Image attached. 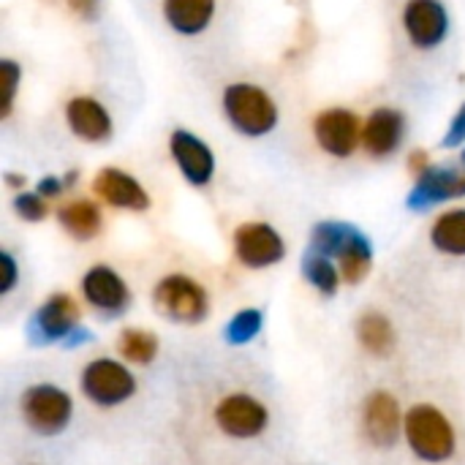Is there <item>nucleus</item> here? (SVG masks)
<instances>
[{
	"instance_id": "f257e3e1",
	"label": "nucleus",
	"mask_w": 465,
	"mask_h": 465,
	"mask_svg": "<svg viewBox=\"0 0 465 465\" xmlns=\"http://www.w3.org/2000/svg\"><path fill=\"white\" fill-rule=\"evenodd\" d=\"M403 433L411 452L425 463H444L455 455V428L436 406H414L403 417Z\"/></svg>"
},
{
	"instance_id": "f03ea898",
	"label": "nucleus",
	"mask_w": 465,
	"mask_h": 465,
	"mask_svg": "<svg viewBox=\"0 0 465 465\" xmlns=\"http://www.w3.org/2000/svg\"><path fill=\"white\" fill-rule=\"evenodd\" d=\"M223 109L232 125L245 136H264L278 125V106L259 84H229L223 90Z\"/></svg>"
},
{
	"instance_id": "7ed1b4c3",
	"label": "nucleus",
	"mask_w": 465,
	"mask_h": 465,
	"mask_svg": "<svg viewBox=\"0 0 465 465\" xmlns=\"http://www.w3.org/2000/svg\"><path fill=\"white\" fill-rule=\"evenodd\" d=\"M25 425L38 436H60L74 417V401L54 384H35L19 401Z\"/></svg>"
},
{
	"instance_id": "20e7f679",
	"label": "nucleus",
	"mask_w": 465,
	"mask_h": 465,
	"mask_svg": "<svg viewBox=\"0 0 465 465\" xmlns=\"http://www.w3.org/2000/svg\"><path fill=\"white\" fill-rule=\"evenodd\" d=\"M158 313L177 324H199L210 313V297L202 283L188 275H166L153 292Z\"/></svg>"
},
{
	"instance_id": "39448f33",
	"label": "nucleus",
	"mask_w": 465,
	"mask_h": 465,
	"mask_svg": "<svg viewBox=\"0 0 465 465\" xmlns=\"http://www.w3.org/2000/svg\"><path fill=\"white\" fill-rule=\"evenodd\" d=\"M79 387H82V395L101 409L123 406L125 401H131L136 395L134 373L123 362L106 360V357H98L84 365V371L79 376Z\"/></svg>"
},
{
	"instance_id": "423d86ee",
	"label": "nucleus",
	"mask_w": 465,
	"mask_h": 465,
	"mask_svg": "<svg viewBox=\"0 0 465 465\" xmlns=\"http://www.w3.org/2000/svg\"><path fill=\"white\" fill-rule=\"evenodd\" d=\"M79 327V305L68 294H52L27 322V341L33 346L63 343Z\"/></svg>"
},
{
	"instance_id": "0eeeda50",
	"label": "nucleus",
	"mask_w": 465,
	"mask_h": 465,
	"mask_svg": "<svg viewBox=\"0 0 465 465\" xmlns=\"http://www.w3.org/2000/svg\"><path fill=\"white\" fill-rule=\"evenodd\" d=\"M218 428L232 439H256L270 425V411L262 401L245 392L226 395L215 409Z\"/></svg>"
},
{
	"instance_id": "6e6552de",
	"label": "nucleus",
	"mask_w": 465,
	"mask_h": 465,
	"mask_svg": "<svg viewBox=\"0 0 465 465\" xmlns=\"http://www.w3.org/2000/svg\"><path fill=\"white\" fill-rule=\"evenodd\" d=\"M234 256L251 270H264L283 262L286 242L270 223H242L234 232Z\"/></svg>"
},
{
	"instance_id": "1a4fd4ad",
	"label": "nucleus",
	"mask_w": 465,
	"mask_h": 465,
	"mask_svg": "<svg viewBox=\"0 0 465 465\" xmlns=\"http://www.w3.org/2000/svg\"><path fill=\"white\" fill-rule=\"evenodd\" d=\"M82 294L90 308H95L98 313H104L109 319L123 316L131 305V292H128L125 281L106 264H95L84 272Z\"/></svg>"
},
{
	"instance_id": "9d476101",
	"label": "nucleus",
	"mask_w": 465,
	"mask_h": 465,
	"mask_svg": "<svg viewBox=\"0 0 465 465\" xmlns=\"http://www.w3.org/2000/svg\"><path fill=\"white\" fill-rule=\"evenodd\" d=\"M401 430H403V414H401L398 398L384 392V390L368 395L362 403V433H365V439L379 450H390L398 441Z\"/></svg>"
},
{
	"instance_id": "9b49d317",
	"label": "nucleus",
	"mask_w": 465,
	"mask_h": 465,
	"mask_svg": "<svg viewBox=\"0 0 465 465\" xmlns=\"http://www.w3.org/2000/svg\"><path fill=\"white\" fill-rule=\"evenodd\" d=\"M403 27L417 49H433L450 30V16L441 0H409L403 11Z\"/></svg>"
},
{
	"instance_id": "f8f14e48",
	"label": "nucleus",
	"mask_w": 465,
	"mask_h": 465,
	"mask_svg": "<svg viewBox=\"0 0 465 465\" xmlns=\"http://www.w3.org/2000/svg\"><path fill=\"white\" fill-rule=\"evenodd\" d=\"M313 134L316 142L324 153L335 155V158H349L360 139H362V128L354 112L349 109H327L316 117L313 123Z\"/></svg>"
},
{
	"instance_id": "ddd939ff",
	"label": "nucleus",
	"mask_w": 465,
	"mask_h": 465,
	"mask_svg": "<svg viewBox=\"0 0 465 465\" xmlns=\"http://www.w3.org/2000/svg\"><path fill=\"white\" fill-rule=\"evenodd\" d=\"M169 150H172V158L177 161L183 177L191 185H207L213 180L215 158H213V150L199 136H193L191 131H174L169 139Z\"/></svg>"
},
{
	"instance_id": "4468645a",
	"label": "nucleus",
	"mask_w": 465,
	"mask_h": 465,
	"mask_svg": "<svg viewBox=\"0 0 465 465\" xmlns=\"http://www.w3.org/2000/svg\"><path fill=\"white\" fill-rule=\"evenodd\" d=\"M455 196H465V172H455L447 166H430L422 177H417V185L409 196V207L428 210Z\"/></svg>"
},
{
	"instance_id": "2eb2a0df",
	"label": "nucleus",
	"mask_w": 465,
	"mask_h": 465,
	"mask_svg": "<svg viewBox=\"0 0 465 465\" xmlns=\"http://www.w3.org/2000/svg\"><path fill=\"white\" fill-rule=\"evenodd\" d=\"M406 136V117L398 109L381 106L376 109L362 128V144L373 158H387L392 155Z\"/></svg>"
},
{
	"instance_id": "dca6fc26",
	"label": "nucleus",
	"mask_w": 465,
	"mask_h": 465,
	"mask_svg": "<svg viewBox=\"0 0 465 465\" xmlns=\"http://www.w3.org/2000/svg\"><path fill=\"white\" fill-rule=\"evenodd\" d=\"M93 191L112 207L117 210H134V213H142L150 207V196L147 191L123 169H101L95 183H93Z\"/></svg>"
},
{
	"instance_id": "f3484780",
	"label": "nucleus",
	"mask_w": 465,
	"mask_h": 465,
	"mask_svg": "<svg viewBox=\"0 0 465 465\" xmlns=\"http://www.w3.org/2000/svg\"><path fill=\"white\" fill-rule=\"evenodd\" d=\"M65 120H68V128L74 131V136H79L84 142H106L112 136L109 112L104 109V104H98L90 95L71 98L65 106Z\"/></svg>"
},
{
	"instance_id": "a211bd4d",
	"label": "nucleus",
	"mask_w": 465,
	"mask_h": 465,
	"mask_svg": "<svg viewBox=\"0 0 465 465\" xmlns=\"http://www.w3.org/2000/svg\"><path fill=\"white\" fill-rule=\"evenodd\" d=\"M215 14V0H163V16L183 35L202 33Z\"/></svg>"
},
{
	"instance_id": "6ab92c4d",
	"label": "nucleus",
	"mask_w": 465,
	"mask_h": 465,
	"mask_svg": "<svg viewBox=\"0 0 465 465\" xmlns=\"http://www.w3.org/2000/svg\"><path fill=\"white\" fill-rule=\"evenodd\" d=\"M335 259H338V264H341V275H343L346 283H351V286L362 283L365 275H368L371 267H373V248H371V240H368L357 226H351V232H349V237H346V242H343V248L338 251Z\"/></svg>"
},
{
	"instance_id": "aec40b11",
	"label": "nucleus",
	"mask_w": 465,
	"mask_h": 465,
	"mask_svg": "<svg viewBox=\"0 0 465 465\" xmlns=\"http://www.w3.org/2000/svg\"><path fill=\"white\" fill-rule=\"evenodd\" d=\"M357 341L360 346L373 354V357H387L395 349V327L392 322L379 313V311H368L362 313V319L357 322Z\"/></svg>"
},
{
	"instance_id": "412c9836",
	"label": "nucleus",
	"mask_w": 465,
	"mask_h": 465,
	"mask_svg": "<svg viewBox=\"0 0 465 465\" xmlns=\"http://www.w3.org/2000/svg\"><path fill=\"white\" fill-rule=\"evenodd\" d=\"M57 218H60V226L76 240H93L101 232V223H104L101 210L87 199H79V202H71V204L60 207Z\"/></svg>"
},
{
	"instance_id": "4be33fe9",
	"label": "nucleus",
	"mask_w": 465,
	"mask_h": 465,
	"mask_svg": "<svg viewBox=\"0 0 465 465\" xmlns=\"http://www.w3.org/2000/svg\"><path fill=\"white\" fill-rule=\"evenodd\" d=\"M430 242L447 256H465V210H450L436 218Z\"/></svg>"
},
{
	"instance_id": "5701e85b",
	"label": "nucleus",
	"mask_w": 465,
	"mask_h": 465,
	"mask_svg": "<svg viewBox=\"0 0 465 465\" xmlns=\"http://www.w3.org/2000/svg\"><path fill=\"white\" fill-rule=\"evenodd\" d=\"M302 275L308 278V283L322 292L324 297H332L341 286V270L330 262V256H322L316 251H308L302 256Z\"/></svg>"
},
{
	"instance_id": "b1692460",
	"label": "nucleus",
	"mask_w": 465,
	"mask_h": 465,
	"mask_svg": "<svg viewBox=\"0 0 465 465\" xmlns=\"http://www.w3.org/2000/svg\"><path fill=\"white\" fill-rule=\"evenodd\" d=\"M117 351H120L123 360H128L134 365H150L158 357V338L153 332H147V330L128 327V330L120 332Z\"/></svg>"
},
{
	"instance_id": "393cba45",
	"label": "nucleus",
	"mask_w": 465,
	"mask_h": 465,
	"mask_svg": "<svg viewBox=\"0 0 465 465\" xmlns=\"http://www.w3.org/2000/svg\"><path fill=\"white\" fill-rule=\"evenodd\" d=\"M262 327H264V313L256 311V308H245V311H240V313H234L229 319L223 335H226V343L245 346V343H251L262 332Z\"/></svg>"
},
{
	"instance_id": "a878e982",
	"label": "nucleus",
	"mask_w": 465,
	"mask_h": 465,
	"mask_svg": "<svg viewBox=\"0 0 465 465\" xmlns=\"http://www.w3.org/2000/svg\"><path fill=\"white\" fill-rule=\"evenodd\" d=\"M14 210H16V215H19V218H25V221H30V223H35V221H44V218H46V202L41 199V193H38V191H35V193L19 191V193L14 196Z\"/></svg>"
},
{
	"instance_id": "bb28decb",
	"label": "nucleus",
	"mask_w": 465,
	"mask_h": 465,
	"mask_svg": "<svg viewBox=\"0 0 465 465\" xmlns=\"http://www.w3.org/2000/svg\"><path fill=\"white\" fill-rule=\"evenodd\" d=\"M0 76H3V95H0V117L11 114V104L16 95V84H19V65L14 60H3L0 63Z\"/></svg>"
},
{
	"instance_id": "cd10ccee",
	"label": "nucleus",
	"mask_w": 465,
	"mask_h": 465,
	"mask_svg": "<svg viewBox=\"0 0 465 465\" xmlns=\"http://www.w3.org/2000/svg\"><path fill=\"white\" fill-rule=\"evenodd\" d=\"M16 286V262L8 251L0 253V294H8Z\"/></svg>"
},
{
	"instance_id": "c85d7f7f",
	"label": "nucleus",
	"mask_w": 465,
	"mask_h": 465,
	"mask_svg": "<svg viewBox=\"0 0 465 465\" xmlns=\"http://www.w3.org/2000/svg\"><path fill=\"white\" fill-rule=\"evenodd\" d=\"M465 142V104L458 109L455 120L450 123V131L444 136V147H460Z\"/></svg>"
},
{
	"instance_id": "c756f323",
	"label": "nucleus",
	"mask_w": 465,
	"mask_h": 465,
	"mask_svg": "<svg viewBox=\"0 0 465 465\" xmlns=\"http://www.w3.org/2000/svg\"><path fill=\"white\" fill-rule=\"evenodd\" d=\"M68 5L87 22L98 19V14H101V0H68Z\"/></svg>"
},
{
	"instance_id": "7c9ffc66",
	"label": "nucleus",
	"mask_w": 465,
	"mask_h": 465,
	"mask_svg": "<svg viewBox=\"0 0 465 465\" xmlns=\"http://www.w3.org/2000/svg\"><path fill=\"white\" fill-rule=\"evenodd\" d=\"M63 188H65V185H63L60 180H54V177H44V180L38 183V188H35V191H38L41 196H46V199H54V196H60V193H63Z\"/></svg>"
},
{
	"instance_id": "2f4dec72",
	"label": "nucleus",
	"mask_w": 465,
	"mask_h": 465,
	"mask_svg": "<svg viewBox=\"0 0 465 465\" xmlns=\"http://www.w3.org/2000/svg\"><path fill=\"white\" fill-rule=\"evenodd\" d=\"M90 341H93V332L84 330V327H76V330L63 341V346H65V349H79V346H84V343H90Z\"/></svg>"
},
{
	"instance_id": "473e14b6",
	"label": "nucleus",
	"mask_w": 465,
	"mask_h": 465,
	"mask_svg": "<svg viewBox=\"0 0 465 465\" xmlns=\"http://www.w3.org/2000/svg\"><path fill=\"white\" fill-rule=\"evenodd\" d=\"M409 169H411V174H417V177H422L428 169H430V161H428V153L425 150H417L411 158H409Z\"/></svg>"
},
{
	"instance_id": "72a5a7b5",
	"label": "nucleus",
	"mask_w": 465,
	"mask_h": 465,
	"mask_svg": "<svg viewBox=\"0 0 465 465\" xmlns=\"http://www.w3.org/2000/svg\"><path fill=\"white\" fill-rule=\"evenodd\" d=\"M5 183L16 188V185H25V177H16V174H8V177H5Z\"/></svg>"
},
{
	"instance_id": "f704fd0d",
	"label": "nucleus",
	"mask_w": 465,
	"mask_h": 465,
	"mask_svg": "<svg viewBox=\"0 0 465 465\" xmlns=\"http://www.w3.org/2000/svg\"><path fill=\"white\" fill-rule=\"evenodd\" d=\"M463 163H465V153H463Z\"/></svg>"
}]
</instances>
